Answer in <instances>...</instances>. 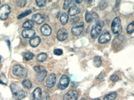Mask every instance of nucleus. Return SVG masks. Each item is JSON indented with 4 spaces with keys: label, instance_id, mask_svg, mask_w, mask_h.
I'll return each mask as SVG.
<instances>
[{
    "label": "nucleus",
    "instance_id": "f257e3e1",
    "mask_svg": "<svg viewBox=\"0 0 134 100\" xmlns=\"http://www.w3.org/2000/svg\"><path fill=\"white\" fill-rule=\"evenodd\" d=\"M10 89L12 91L13 96L15 98V99L20 100L24 99L26 96V92L24 90H22L21 89H20L15 84H11L10 85Z\"/></svg>",
    "mask_w": 134,
    "mask_h": 100
},
{
    "label": "nucleus",
    "instance_id": "f03ea898",
    "mask_svg": "<svg viewBox=\"0 0 134 100\" xmlns=\"http://www.w3.org/2000/svg\"><path fill=\"white\" fill-rule=\"evenodd\" d=\"M104 26V21L99 20L98 22H97V23H95L91 29V37L93 38H97L100 34Z\"/></svg>",
    "mask_w": 134,
    "mask_h": 100
},
{
    "label": "nucleus",
    "instance_id": "7ed1b4c3",
    "mask_svg": "<svg viewBox=\"0 0 134 100\" xmlns=\"http://www.w3.org/2000/svg\"><path fill=\"white\" fill-rule=\"evenodd\" d=\"M111 31L114 34H119L122 31V23L119 17H115L111 23Z\"/></svg>",
    "mask_w": 134,
    "mask_h": 100
},
{
    "label": "nucleus",
    "instance_id": "20e7f679",
    "mask_svg": "<svg viewBox=\"0 0 134 100\" xmlns=\"http://www.w3.org/2000/svg\"><path fill=\"white\" fill-rule=\"evenodd\" d=\"M13 73L14 75H16L17 77H20V78H25L27 76V70L24 67H22V66H20L19 64L15 65L13 67Z\"/></svg>",
    "mask_w": 134,
    "mask_h": 100
},
{
    "label": "nucleus",
    "instance_id": "39448f33",
    "mask_svg": "<svg viewBox=\"0 0 134 100\" xmlns=\"http://www.w3.org/2000/svg\"><path fill=\"white\" fill-rule=\"evenodd\" d=\"M69 83H70L69 78L67 75H62L58 84V88L61 90H64L68 88V86L69 85Z\"/></svg>",
    "mask_w": 134,
    "mask_h": 100
},
{
    "label": "nucleus",
    "instance_id": "423d86ee",
    "mask_svg": "<svg viewBox=\"0 0 134 100\" xmlns=\"http://www.w3.org/2000/svg\"><path fill=\"white\" fill-rule=\"evenodd\" d=\"M10 13V7L9 5H3L0 8V19L2 20H5L7 19L9 14Z\"/></svg>",
    "mask_w": 134,
    "mask_h": 100
},
{
    "label": "nucleus",
    "instance_id": "0eeeda50",
    "mask_svg": "<svg viewBox=\"0 0 134 100\" xmlns=\"http://www.w3.org/2000/svg\"><path fill=\"white\" fill-rule=\"evenodd\" d=\"M56 80H57V76L55 74H51L49 75V77L46 79V85L47 88H53L55 84H56Z\"/></svg>",
    "mask_w": 134,
    "mask_h": 100
},
{
    "label": "nucleus",
    "instance_id": "6e6552de",
    "mask_svg": "<svg viewBox=\"0 0 134 100\" xmlns=\"http://www.w3.org/2000/svg\"><path fill=\"white\" fill-rule=\"evenodd\" d=\"M78 97V92L75 90H71L67 94H65L64 96V100H77Z\"/></svg>",
    "mask_w": 134,
    "mask_h": 100
},
{
    "label": "nucleus",
    "instance_id": "1a4fd4ad",
    "mask_svg": "<svg viewBox=\"0 0 134 100\" xmlns=\"http://www.w3.org/2000/svg\"><path fill=\"white\" fill-rule=\"evenodd\" d=\"M111 37L110 33L108 31H105L100 36V38H99V42L100 43H102V44L107 43V42H108L111 40Z\"/></svg>",
    "mask_w": 134,
    "mask_h": 100
},
{
    "label": "nucleus",
    "instance_id": "9d476101",
    "mask_svg": "<svg viewBox=\"0 0 134 100\" xmlns=\"http://www.w3.org/2000/svg\"><path fill=\"white\" fill-rule=\"evenodd\" d=\"M68 37V33L67 31V30L65 29H60L57 32V38L59 41L60 42H63L64 40H66Z\"/></svg>",
    "mask_w": 134,
    "mask_h": 100
},
{
    "label": "nucleus",
    "instance_id": "9b49d317",
    "mask_svg": "<svg viewBox=\"0 0 134 100\" xmlns=\"http://www.w3.org/2000/svg\"><path fill=\"white\" fill-rule=\"evenodd\" d=\"M36 32L33 29H26L22 31V36L24 38H32L35 37Z\"/></svg>",
    "mask_w": 134,
    "mask_h": 100
},
{
    "label": "nucleus",
    "instance_id": "f8f14e48",
    "mask_svg": "<svg viewBox=\"0 0 134 100\" xmlns=\"http://www.w3.org/2000/svg\"><path fill=\"white\" fill-rule=\"evenodd\" d=\"M85 19L87 23H90L94 20L98 19V15L95 13H90L89 11H86V15H85Z\"/></svg>",
    "mask_w": 134,
    "mask_h": 100
},
{
    "label": "nucleus",
    "instance_id": "ddd939ff",
    "mask_svg": "<svg viewBox=\"0 0 134 100\" xmlns=\"http://www.w3.org/2000/svg\"><path fill=\"white\" fill-rule=\"evenodd\" d=\"M84 30V25L83 23H82L80 25H76V26H74L72 28H71V32L74 35H79L82 34V32Z\"/></svg>",
    "mask_w": 134,
    "mask_h": 100
},
{
    "label": "nucleus",
    "instance_id": "4468645a",
    "mask_svg": "<svg viewBox=\"0 0 134 100\" xmlns=\"http://www.w3.org/2000/svg\"><path fill=\"white\" fill-rule=\"evenodd\" d=\"M44 20H45V17H44V16L42 15V14L37 13V14H34L33 16H32V21H33V22H35V23H38V24L42 23Z\"/></svg>",
    "mask_w": 134,
    "mask_h": 100
},
{
    "label": "nucleus",
    "instance_id": "2eb2a0df",
    "mask_svg": "<svg viewBox=\"0 0 134 100\" xmlns=\"http://www.w3.org/2000/svg\"><path fill=\"white\" fill-rule=\"evenodd\" d=\"M41 33L45 36H49L52 33V29L48 24H44L41 27Z\"/></svg>",
    "mask_w": 134,
    "mask_h": 100
},
{
    "label": "nucleus",
    "instance_id": "dca6fc26",
    "mask_svg": "<svg viewBox=\"0 0 134 100\" xmlns=\"http://www.w3.org/2000/svg\"><path fill=\"white\" fill-rule=\"evenodd\" d=\"M46 74H47V71H46L44 68H42L40 71H38V72L37 73V75H36V79H37V81H38V82L42 81L45 79V78L46 77Z\"/></svg>",
    "mask_w": 134,
    "mask_h": 100
},
{
    "label": "nucleus",
    "instance_id": "f3484780",
    "mask_svg": "<svg viewBox=\"0 0 134 100\" xmlns=\"http://www.w3.org/2000/svg\"><path fill=\"white\" fill-rule=\"evenodd\" d=\"M32 96H33V99L34 100L41 99V98H42V89L39 87L36 88L32 93Z\"/></svg>",
    "mask_w": 134,
    "mask_h": 100
},
{
    "label": "nucleus",
    "instance_id": "a211bd4d",
    "mask_svg": "<svg viewBox=\"0 0 134 100\" xmlns=\"http://www.w3.org/2000/svg\"><path fill=\"white\" fill-rule=\"evenodd\" d=\"M40 43H41V38L38 36L31 38V40L29 42V44L31 47H37Z\"/></svg>",
    "mask_w": 134,
    "mask_h": 100
},
{
    "label": "nucleus",
    "instance_id": "6ab92c4d",
    "mask_svg": "<svg viewBox=\"0 0 134 100\" xmlns=\"http://www.w3.org/2000/svg\"><path fill=\"white\" fill-rule=\"evenodd\" d=\"M80 13V9L78 8L76 5H72L70 7L68 10V14L70 16H75L76 14H79Z\"/></svg>",
    "mask_w": 134,
    "mask_h": 100
},
{
    "label": "nucleus",
    "instance_id": "aec40b11",
    "mask_svg": "<svg viewBox=\"0 0 134 100\" xmlns=\"http://www.w3.org/2000/svg\"><path fill=\"white\" fill-rule=\"evenodd\" d=\"M60 23L63 25H65L68 21V15L67 13H62L60 17Z\"/></svg>",
    "mask_w": 134,
    "mask_h": 100
},
{
    "label": "nucleus",
    "instance_id": "412c9836",
    "mask_svg": "<svg viewBox=\"0 0 134 100\" xmlns=\"http://www.w3.org/2000/svg\"><path fill=\"white\" fill-rule=\"evenodd\" d=\"M34 27V22L31 20H28L23 23V27L26 29H31Z\"/></svg>",
    "mask_w": 134,
    "mask_h": 100
},
{
    "label": "nucleus",
    "instance_id": "4be33fe9",
    "mask_svg": "<svg viewBox=\"0 0 134 100\" xmlns=\"http://www.w3.org/2000/svg\"><path fill=\"white\" fill-rule=\"evenodd\" d=\"M117 96H118V95L116 92H111L110 94L106 95L104 98V100H115Z\"/></svg>",
    "mask_w": 134,
    "mask_h": 100
},
{
    "label": "nucleus",
    "instance_id": "5701e85b",
    "mask_svg": "<svg viewBox=\"0 0 134 100\" xmlns=\"http://www.w3.org/2000/svg\"><path fill=\"white\" fill-rule=\"evenodd\" d=\"M93 64L96 67H100L102 64V60H101V58L98 56H95L93 58Z\"/></svg>",
    "mask_w": 134,
    "mask_h": 100
},
{
    "label": "nucleus",
    "instance_id": "b1692460",
    "mask_svg": "<svg viewBox=\"0 0 134 100\" xmlns=\"http://www.w3.org/2000/svg\"><path fill=\"white\" fill-rule=\"evenodd\" d=\"M22 85H23V86H24V88H26L27 89H30L31 88V86H32V84H31V81L28 80V79L24 80V81H22Z\"/></svg>",
    "mask_w": 134,
    "mask_h": 100
},
{
    "label": "nucleus",
    "instance_id": "393cba45",
    "mask_svg": "<svg viewBox=\"0 0 134 100\" xmlns=\"http://www.w3.org/2000/svg\"><path fill=\"white\" fill-rule=\"evenodd\" d=\"M46 58H47V54L42 52V53H40V54L38 55V56H37V60H38V62H44V61L46 60Z\"/></svg>",
    "mask_w": 134,
    "mask_h": 100
},
{
    "label": "nucleus",
    "instance_id": "a878e982",
    "mask_svg": "<svg viewBox=\"0 0 134 100\" xmlns=\"http://www.w3.org/2000/svg\"><path fill=\"white\" fill-rule=\"evenodd\" d=\"M24 58L26 60H31L34 58V54L31 52H27L24 54Z\"/></svg>",
    "mask_w": 134,
    "mask_h": 100
},
{
    "label": "nucleus",
    "instance_id": "bb28decb",
    "mask_svg": "<svg viewBox=\"0 0 134 100\" xmlns=\"http://www.w3.org/2000/svg\"><path fill=\"white\" fill-rule=\"evenodd\" d=\"M72 3H73V1H71V0H67V1H65L64 2V6H63L64 9H68L69 7H71V5Z\"/></svg>",
    "mask_w": 134,
    "mask_h": 100
},
{
    "label": "nucleus",
    "instance_id": "cd10ccee",
    "mask_svg": "<svg viewBox=\"0 0 134 100\" xmlns=\"http://www.w3.org/2000/svg\"><path fill=\"white\" fill-rule=\"evenodd\" d=\"M31 13V10H27V11H25V12L22 13L21 14H20V15L17 16V19H18V20H20V19L24 18V16H26L29 15Z\"/></svg>",
    "mask_w": 134,
    "mask_h": 100
},
{
    "label": "nucleus",
    "instance_id": "c85d7f7f",
    "mask_svg": "<svg viewBox=\"0 0 134 100\" xmlns=\"http://www.w3.org/2000/svg\"><path fill=\"white\" fill-rule=\"evenodd\" d=\"M134 31V22H132L131 23H130L128 25L127 27V33L128 34H132Z\"/></svg>",
    "mask_w": 134,
    "mask_h": 100
},
{
    "label": "nucleus",
    "instance_id": "c756f323",
    "mask_svg": "<svg viewBox=\"0 0 134 100\" xmlns=\"http://www.w3.org/2000/svg\"><path fill=\"white\" fill-rule=\"evenodd\" d=\"M0 84H3V85H7V80L4 75V74H2L0 75Z\"/></svg>",
    "mask_w": 134,
    "mask_h": 100
},
{
    "label": "nucleus",
    "instance_id": "7c9ffc66",
    "mask_svg": "<svg viewBox=\"0 0 134 100\" xmlns=\"http://www.w3.org/2000/svg\"><path fill=\"white\" fill-rule=\"evenodd\" d=\"M36 4L39 6V7H44L46 4V0H37L36 1Z\"/></svg>",
    "mask_w": 134,
    "mask_h": 100
},
{
    "label": "nucleus",
    "instance_id": "2f4dec72",
    "mask_svg": "<svg viewBox=\"0 0 134 100\" xmlns=\"http://www.w3.org/2000/svg\"><path fill=\"white\" fill-rule=\"evenodd\" d=\"M99 6H100V9H106L107 6H108V2H105V1H102V2H100Z\"/></svg>",
    "mask_w": 134,
    "mask_h": 100
},
{
    "label": "nucleus",
    "instance_id": "473e14b6",
    "mask_svg": "<svg viewBox=\"0 0 134 100\" xmlns=\"http://www.w3.org/2000/svg\"><path fill=\"white\" fill-rule=\"evenodd\" d=\"M53 53L56 55V56H60L63 54V51L60 49H56L54 51H53Z\"/></svg>",
    "mask_w": 134,
    "mask_h": 100
},
{
    "label": "nucleus",
    "instance_id": "72a5a7b5",
    "mask_svg": "<svg viewBox=\"0 0 134 100\" xmlns=\"http://www.w3.org/2000/svg\"><path fill=\"white\" fill-rule=\"evenodd\" d=\"M26 3H27V1H23V0H20V1H18L17 2V4H18V5L19 6H20V7H24L25 5H26Z\"/></svg>",
    "mask_w": 134,
    "mask_h": 100
},
{
    "label": "nucleus",
    "instance_id": "f704fd0d",
    "mask_svg": "<svg viewBox=\"0 0 134 100\" xmlns=\"http://www.w3.org/2000/svg\"><path fill=\"white\" fill-rule=\"evenodd\" d=\"M111 80L112 81H119V77H118V75H116V74L111 75Z\"/></svg>",
    "mask_w": 134,
    "mask_h": 100
},
{
    "label": "nucleus",
    "instance_id": "c9c22d12",
    "mask_svg": "<svg viewBox=\"0 0 134 100\" xmlns=\"http://www.w3.org/2000/svg\"><path fill=\"white\" fill-rule=\"evenodd\" d=\"M42 100H49V96L48 93H46V92L42 95Z\"/></svg>",
    "mask_w": 134,
    "mask_h": 100
},
{
    "label": "nucleus",
    "instance_id": "e433bc0d",
    "mask_svg": "<svg viewBox=\"0 0 134 100\" xmlns=\"http://www.w3.org/2000/svg\"><path fill=\"white\" fill-rule=\"evenodd\" d=\"M42 68H43L42 67H40V66H35V67H34V70L38 73V71H40Z\"/></svg>",
    "mask_w": 134,
    "mask_h": 100
},
{
    "label": "nucleus",
    "instance_id": "4c0bfd02",
    "mask_svg": "<svg viewBox=\"0 0 134 100\" xmlns=\"http://www.w3.org/2000/svg\"><path fill=\"white\" fill-rule=\"evenodd\" d=\"M75 2H76V3H81L82 1H78V0H77V1H75Z\"/></svg>",
    "mask_w": 134,
    "mask_h": 100
},
{
    "label": "nucleus",
    "instance_id": "58836bf2",
    "mask_svg": "<svg viewBox=\"0 0 134 100\" xmlns=\"http://www.w3.org/2000/svg\"><path fill=\"white\" fill-rule=\"evenodd\" d=\"M92 100H100V99H92Z\"/></svg>",
    "mask_w": 134,
    "mask_h": 100
},
{
    "label": "nucleus",
    "instance_id": "ea45409f",
    "mask_svg": "<svg viewBox=\"0 0 134 100\" xmlns=\"http://www.w3.org/2000/svg\"><path fill=\"white\" fill-rule=\"evenodd\" d=\"M81 100H86V99H82Z\"/></svg>",
    "mask_w": 134,
    "mask_h": 100
},
{
    "label": "nucleus",
    "instance_id": "a19ab883",
    "mask_svg": "<svg viewBox=\"0 0 134 100\" xmlns=\"http://www.w3.org/2000/svg\"><path fill=\"white\" fill-rule=\"evenodd\" d=\"M0 60H1V56H0Z\"/></svg>",
    "mask_w": 134,
    "mask_h": 100
}]
</instances>
